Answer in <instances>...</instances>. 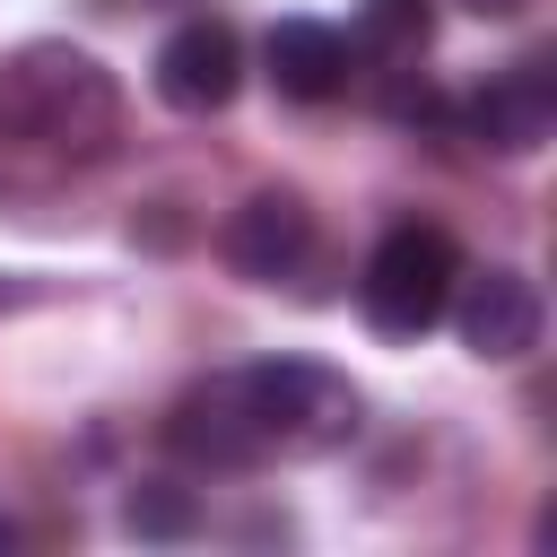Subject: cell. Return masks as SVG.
Masks as SVG:
<instances>
[{
  "mask_svg": "<svg viewBox=\"0 0 557 557\" xmlns=\"http://www.w3.org/2000/svg\"><path fill=\"white\" fill-rule=\"evenodd\" d=\"M0 131L26 148H52V157H104L122 131V87L96 52L35 35V44L0 52Z\"/></svg>",
  "mask_w": 557,
  "mask_h": 557,
  "instance_id": "cell-1",
  "label": "cell"
},
{
  "mask_svg": "<svg viewBox=\"0 0 557 557\" xmlns=\"http://www.w3.org/2000/svg\"><path fill=\"white\" fill-rule=\"evenodd\" d=\"M235 383L261 426V453H331L357 435V383L322 357H261Z\"/></svg>",
  "mask_w": 557,
  "mask_h": 557,
  "instance_id": "cell-2",
  "label": "cell"
},
{
  "mask_svg": "<svg viewBox=\"0 0 557 557\" xmlns=\"http://www.w3.org/2000/svg\"><path fill=\"white\" fill-rule=\"evenodd\" d=\"M461 278V244L444 226H392L374 252H366V278H357V313L383 331V339H418L444 322V296Z\"/></svg>",
  "mask_w": 557,
  "mask_h": 557,
  "instance_id": "cell-3",
  "label": "cell"
},
{
  "mask_svg": "<svg viewBox=\"0 0 557 557\" xmlns=\"http://www.w3.org/2000/svg\"><path fill=\"white\" fill-rule=\"evenodd\" d=\"M444 313H453V331H461V348L470 357H487V366H513V357H531L540 348V331H548V305H540V287L522 278V270H461L453 278V296H444Z\"/></svg>",
  "mask_w": 557,
  "mask_h": 557,
  "instance_id": "cell-4",
  "label": "cell"
},
{
  "mask_svg": "<svg viewBox=\"0 0 557 557\" xmlns=\"http://www.w3.org/2000/svg\"><path fill=\"white\" fill-rule=\"evenodd\" d=\"M148 87H157L165 113H226L235 87H244V44H235V26H226V17H183V26L157 44Z\"/></svg>",
  "mask_w": 557,
  "mask_h": 557,
  "instance_id": "cell-5",
  "label": "cell"
},
{
  "mask_svg": "<svg viewBox=\"0 0 557 557\" xmlns=\"http://www.w3.org/2000/svg\"><path fill=\"white\" fill-rule=\"evenodd\" d=\"M165 453H174V461H191V470H218V479H235V470H261V461H270L235 374H209V383H191V392L165 409Z\"/></svg>",
  "mask_w": 557,
  "mask_h": 557,
  "instance_id": "cell-6",
  "label": "cell"
},
{
  "mask_svg": "<svg viewBox=\"0 0 557 557\" xmlns=\"http://www.w3.org/2000/svg\"><path fill=\"white\" fill-rule=\"evenodd\" d=\"M461 131H470L487 157H531V148L557 131V70H548V52H531V61H513V70H487V78L470 87V104H461Z\"/></svg>",
  "mask_w": 557,
  "mask_h": 557,
  "instance_id": "cell-7",
  "label": "cell"
},
{
  "mask_svg": "<svg viewBox=\"0 0 557 557\" xmlns=\"http://www.w3.org/2000/svg\"><path fill=\"white\" fill-rule=\"evenodd\" d=\"M218 252H226L235 278H261V287L296 278V261L313 252V209H305V191H252V200L226 218Z\"/></svg>",
  "mask_w": 557,
  "mask_h": 557,
  "instance_id": "cell-8",
  "label": "cell"
},
{
  "mask_svg": "<svg viewBox=\"0 0 557 557\" xmlns=\"http://www.w3.org/2000/svg\"><path fill=\"white\" fill-rule=\"evenodd\" d=\"M261 61H270V87L287 96V104H331L339 87H348V35L339 26H322V17H278L270 35H261Z\"/></svg>",
  "mask_w": 557,
  "mask_h": 557,
  "instance_id": "cell-9",
  "label": "cell"
},
{
  "mask_svg": "<svg viewBox=\"0 0 557 557\" xmlns=\"http://www.w3.org/2000/svg\"><path fill=\"white\" fill-rule=\"evenodd\" d=\"M426 44H435V0H366V9H357V44H348V52L418 61Z\"/></svg>",
  "mask_w": 557,
  "mask_h": 557,
  "instance_id": "cell-10",
  "label": "cell"
},
{
  "mask_svg": "<svg viewBox=\"0 0 557 557\" xmlns=\"http://www.w3.org/2000/svg\"><path fill=\"white\" fill-rule=\"evenodd\" d=\"M122 531H131V540H191V531H200V496L174 487V479H139V487L122 496Z\"/></svg>",
  "mask_w": 557,
  "mask_h": 557,
  "instance_id": "cell-11",
  "label": "cell"
},
{
  "mask_svg": "<svg viewBox=\"0 0 557 557\" xmlns=\"http://www.w3.org/2000/svg\"><path fill=\"white\" fill-rule=\"evenodd\" d=\"M131 235H148V244H183V218H165V200H157V218H131Z\"/></svg>",
  "mask_w": 557,
  "mask_h": 557,
  "instance_id": "cell-12",
  "label": "cell"
},
{
  "mask_svg": "<svg viewBox=\"0 0 557 557\" xmlns=\"http://www.w3.org/2000/svg\"><path fill=\"white\" fill-rule=\"evenodd\" d=\"M461 9H470V17H522L531 0H461Z\"/></svg>",
  "mask_w": 557,
  "mask_h": 557,
  "instance_id": "cell-13",
  "label": "cell"
}]
</instances>
